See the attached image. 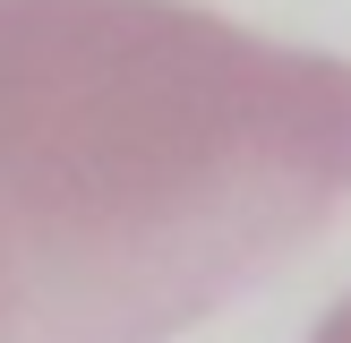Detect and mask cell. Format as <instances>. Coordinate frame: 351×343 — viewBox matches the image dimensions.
Instances as JSON below:
<instances>
[{"instance_id":"2","label":"cell","mask_w":351,"mask_h":343,"mask_svg":"<svg viewBox=\"0 0 351 343\" xmlns=\"http://www.w3.org/2000/svg\"><path fill=\"white\" fill-rule=\"evenodd\" d=\"M308 343H351V300H343V309H335V318H326V326H317Z\"/></svg>"},{"instance_id":"1","label":"cell","mask_w":351,"mask_h":343,"mask_svg":"<svg viewBox=\"0 0 351 343\" xmlns=\"http://www.w3.org/2000/svg\"><path fill=\"white\" fill-rule=\"evenodd\" d=\"M351 206V60L197 0H0V343H171Z\"/></svg>"}]
</instances>
